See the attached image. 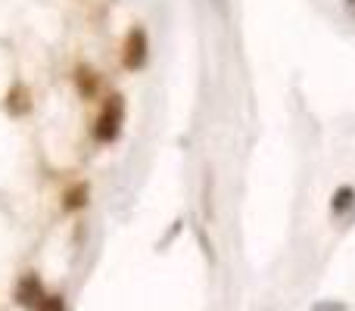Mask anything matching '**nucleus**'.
<instances>
[{"mask_svg":"<svg viewBox=\"0 0 355 311\" xmlns=\"http://www.w3.org/2000/svg\"><path fill=\"white\" fill-rule=\"evenodd\" d=\"M94 137L100 143H112L119 137V100H110L100 112V118L94 122Z\"/></svg>","mask_w":355,"mask_h":311,"instance_id":"nucleus-2","label":"nucleus"},{"mask_svg":"<svg viewBox=\"0 0 355 311\" xmlns=\"http://www.w3.org/2000/svg\"><path fill=\"white\" fill-rule=\"evenodd\" d=\"M315 311H346V305H318Z\"/></svg>","mask_w":355,"mask_h":311,"instance_id":"nucleus-7","label":"nucleus"},{"mask_svg":"<svg viewBox=\"0 0 355 311\" xmlns=\"http://www.w3.org/2000/svg\"><path fill=\"white\" fill-rule=\"evenodd\" d=\"M19 302H22V305H41L44 302V290H41V283H37V277H25L22 283H19Z\"/></svg>","mask_w":355,"mask_h":311,"instance_id":"nucleus-3","label":"nucleus"},{"mask_svg":"<svg viewBox=\"0 0 355 311\" xmlns=\"http://www.w3.org/2000/svg\"><path fill=\"white\" fill-rule=\"evenodd\" d=\"M352 206H355V187H340L337 193H334V199H331V212L343 215V212H349Z\"/></svg>","mask_w":355,"mask_h":311,"instance_id":"nucleus-4","label":"nucleus"},{"mask_svg":"<svg viewBox=\"0 0 355 311\" xmlns=\"http://www.w3.org/2000/svg\"><path fill=\"white\" fill-rule=\"evenodd\" d=\"M85 196H87V187H85V184H78L72 193H66V199H62V208H66V212H75V208H81V206H85Z\"/></svg>","mask_w":355,"mask_h":311,"instance_id":"nucleus-5","label":"nucleus"},{"mask_svg":"<svg viewBox=\"0 0 355 311\" xmlns=\"http://www.w3.org/2000/svg\"><path fill=\"white\" fill-rule=\"evenodd\" d=\"M37 311H66V302L60 296H44V302L37 305Z\"/></svg>","mask_w":355,"mask_h":311,"instance_id":"nucleus-6","label":"nucleus"},{"mask_svg":"<svg viewBox=\"0 0 355 311\" xmlns=\"http://www.w3.org/2000/svg\"><path fill=\"white\" fill-rule=\"evenodd\" d=\"M212 6H218V12H221V16H225V12H227V0H212Z\"/></svg>","mask_w":355,"mask_h":311,"instance_id":"nucleus-8","label":"nucleus"},{"mask_svg":"<svg viewBox=\"0 0 355 311\" xmlns=\"http://www.w3.org/2000/svg\"><path fill=\"white\" fill-rule=\"evenodd\" d=\"M122 62H125V69H128V72H137V69L147 62V31H144V28H131L128 41H125Z\"/></svg>","mask_w":355,"mask_h":311,"instance_id":"nucleus-1","label":"nucleus"}]
</instances>
